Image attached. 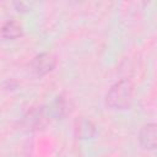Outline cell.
Listing matches in <instances>:
<instances>
[{
	"label": "cell",
	"mask_w": 157,
	"mask_h": 157,
	"mask_svg": "<svg viewBox=\"0 0 157 157\" xmlns=\"http://www.w3.org/2000/svg\"><path fill=\"white\" fill-rule=\"evenodd\" d=\"M15 6L17 7L18 11H27L28 10V4H26V2H15Z\"/></svg>",
	"instance_id": "cell-8"
},
{
	"label": "cell",
	"mask_w": 157,
	"mask_h": 157,
	"mask_svg": "<svg viewBox=\"0 0 157 157\" xmlns=\"http://www.w3.org/2000/svg\"><path fill=\"white\" fill-rule=\"evenodd\" d=\"M22 36V27L16 21H7L1 27V37L4 39L11 40Z\"/></svg>",
	"instance_id": "cell-6"
},
{
	"label": "cell",
	"mask_w": 157,
	"mask_h": 157,
	"mask_svg": "<svg viewBox=\"0 0 157 157\" xmlns=\"http://www.w3.org/2000/svg\"><path fill=\"white\" fill-rule=\"evenodd\" d=\"M48 121L45 110L43 108H33L31 109L25 117H23V126L29 129V130H34V129H42L45 126Z\"/></svg>",
	"instance_id": "cell-3"
},
{
	"label": "cell",
	"mask_w": 157,
	"mask_h": 157,
	"mask_svg": "<svg viewBox=\"0 0 157 157\" xmlns=\"http://www.w3.org/2000/svg\"><path fill=\"white\" fill-rule=\"evenodd\" d=\"M67 113H70V103L64 97H61V96L58 97L53 102V104L50 107V114H52V117L59 119V118L65 117Z\"/></svg>",
	"instance_id": "cell-7"
},
{
	"label": "cell",
	"mask_w": 157,
	"mask_h": 157,
	"mask_svg": "<svg viewBox=\"0 0 157 157\" xmlns=\"http://www.w3.org/2000/svg\"><path fill=\"white\" fill-rule=\"evenodd\" d=\"M134 86L130 80L123 78L114 83L105 96V103L112 109H126L132 102Z\"/></svg>",
	"instance_id": "cell-1"
},
{
	"label": "cell",
	"mask_w": 157,
	"mask_h": 157,
	"mask_svg": "<svg viewBox=\"0 0 157 157\" xmlns=\"http://www.w3.org/2000/svg\"><path fill=\"white\" fill-rule=\"evenodd\" d=\"M56 60L52 54L42 53L33 58L31 61V70L36 76H44L54 70Z\"/></svg>",
	"instance_id": "cell-2"
},
{
	"label": "cell",
	"mask_w": 157,
	"mask_h": 157,
	"mask_svg": "<svg viewBox=\"0 0 157 157\" xmlns=\"http://www.w3.org/2000/svg\"><path fill=\"white\" fill-rule=\"evenodd\" d=\"M75 132H76V136L78 139H83V140H87V139H92L96 136V125L88 120V119H80L76 121V125H75Z\"/></svg>",
	"instance_id": "cell-5"
},
{
	"label": "cell",
	"mask_w": 157,
	"mask_h": 157,
	"mask_svg": "<svg viewBox=\"0 0 157 157\" xmlns=\"http://www.w3.org/2000/svg\"><path fill=\"white\" fill-rule=\"evenodd\" d=\"M139 142L146 150L157 148V124L150 123L141 128L139 132Z\"/></svg>",
	"instance_id": "cell-4"
}]
</instances>
